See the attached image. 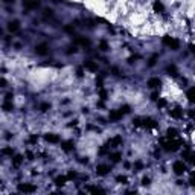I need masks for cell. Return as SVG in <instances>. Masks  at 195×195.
<instances>
[{
  "mask_svg": "<svg viewBox=\"0 0 195 195\" xmlns=\"http://www.w3.org/2000/svg\"><path fill=\"white\" fill-rule=\"evenodd\" d=\"M111 160H113V162H119V160H120V154H119V153H117V154H113V156H111Z\"/></svg>",
  "mask_w": 195,
  "mask_h": 195,
  "instance_id": "22",
  "label": "cell"
},
{
  "mask_svg": "<svg viewBox=\"0 0 195 195\" xmlns=\"http://www.w3.org/2000/svg\"><path fill=\"white\" fill-rule=\"evenodd\" d=\"M160 84H162V81L158 78H151L148 81V87H151V88H156V87H158Z\"/></svg>",
  "mask_w": 195,
  "mask_h": 195,
  "instance_id": "5",
  "label": "cell"
},
{
  "mask_svg": "<svg viewBox=\"0 0 195 195\" xmlns=\"http://www.w3.org/2000/svg\"><path fill=\"white\" fill-rule=\"evenodd\" d=\"M177 136V130L175 128H169V130H168V137H169V139H174Z\"/></svg>",
  "mask_w": 195,
  "mask_h": 195,
  "instance_id": "16",
  "label": "cell"
},
{
  "mask_svg": "<svg viewBox=\"0 0 195 195\" xmlns=\"http://www.w3.org/2000/svg\"><path fill=\"white\" fill-rule=\"evenodd\" d=\"M154 9H156L158 14H163V11H165V6L162 5V2H158V0H157V2L154 3Z\"/></svg>",
  "mask_w": 195,
  "mask_h": 195,
  "instance_id": "12",
  "label": "cell"
},
{
  "mask_svg": "<svg viewBox=\"0 0 195 195\" xmlns=\"http://www.w3.org/2000/svg\"><path fill=\"white\" fill-rule=\"evenodd\" d=\"M120 143H122V140H120L119 137H114V139H111V140L108 142V145H110L111 148H116V146H117V145H120Z\"/></svg>",
  "mask_w": 195,
  "mask_h": 195,
  "instance_id": "13",
  "label": "cell"
},
{
  "mask_svg": "<svg viewBox=\"0 0 195 195\" xmlns=\"http://www.w3.org/2000/svg\"><path fill=\"white\" fill-rule=\"evenodd\" d=\"M108 171H110V166H107V165H99L96 168V172L99 174V175H105V174H108Z\"/></svg>",
  "mask_w": 195,
  "mask_h": 195,
  "instance_id": "3",
  "label": "cell"
},
{
  "mask_svg": "<svg viewBox=\"0 0 195 195\" xmlns=\"http://www.w3.org/2000/svg\"><path fill=\"white\" fill-rule=\"evenodd\" d=\"M46 140L50 142V143H58V142H59V137H58L57 134H47V136H46Z\"/></svg>",
  "mask_w": 195,
  "mask_h": 195,
  "instance_id": "10",
  "label": "cell"
},
{
  "mask_svg": "<svg viewBox=\"0 0 195 195\" xmlns=\"http://www.w3.org/2000/svg\"><path fill=\"white\" fill-rule=\"evenodd\" d=\"M73 146H72V142H66V143H63V149L64 151H70Z\"/></svg>",
  "mask_w": 195,
  "mask_h": 195,
  "instance_id": "18",
  "label": "cell"
},
{
  "mask_svg": "<svg viewBox=\"0 0 195 195\" xmlns=\"http://www.w3.org/2000/svg\"><path fill=\"white\" fill-rule=\"evenodd\" d=\"M3 110H5V111H12V110H14V105H12L9 101H8V102L3 104Z\"/></svg>",
  "mask_w": 195,
  "mask_h": 195,
  "instance_id": "15",
  "label": "cell"
},
{
  "mask_svg": "<svg viewBox=\"0 0 195 195\" xmlns=\"http://www.w3.org/2000/svg\"><path fill=\"white\" fill-rule=\"evenodd\" d=\"M19 28H20V23L17 21V20H14V21H9V24H8V29H9L11 32L19 31Z\"/></svg>",
  "mask_w": 195,
  "mask_h": 195,
  "instance_id": "8",
  "label": "cell"
},
{
  "mask_svg": "<svg viewBox=\"0 0 195 195\" xmlns=\"http://www.w3.org/2000/svg\"><path fill=\"white\" fill-rule=\"evenodd\" d=\"M19 191H21V192H34L35 188H34L32 184L24 183V184H20V186H19Z\"/></svg>",
  "mask_w": 195,
  "mask_h": 195,
  "instance_id": "4",
  "label": "cell"
},
{
  "mask_svg": "<svg viewBox=\"0 0 195 195\" xmlns=\"http://www.w3.org/2000/svg\"><path fill=\"white\" fill-rule=\"evenodd\" d=\"M3 154H12V149H11V148H6V149H3Z\"/></svg>",
  "mask_w": 195,
  "mask_h": 195,
  "instance_id": "24",
  "label": "cell"
},
{
  "mask_svg": "<svg viewBox=\"0 0 195 195\" xmlns=\"http://www.w3.org/2000/svg\"><path fill=\"white\" fill-rule=\"evenodd\" d=\"M163 41H165V44H168V46H169L171 49H174V50H175V49H178V41L174 40L172 37H166Z\"/></svg>",
  "mask_w": 195,
  "mask_h": 195,
  "instance_id": "1",
  "label": "cell"
},
{
  "mask_svg": "<svg viewBox=\"0 0 195 195\" xmlns=\"http://www.w3.org/2000/svg\"><path fill=\"white\" fill-rule=\"evenodd\" d=\"M169 114H171L172 117L178 119V117H181V116H183V111H181L180 108H175V110H171V111H169Z\"/></svg>",
  "mask_w": 195,
  "mask_h": 195,
  "instance_id": "11",
  "label": "cell"
},
{
  "mask_svg": "<svg viewBox=\"0 0 195 195\" xmlns=\"http://www.w3.org/2000/svg\"><path fill=\"white\" fill-rule=\"evenodd\" d=\"M122 116H123V113L119 110V111H111L110 113V120H119V119H122Z\"/></svg>",
  "mask_w": 195,
  "mask_h": 195,
  "instance_id": "7",
  "label": "cell"
},
{
  "mask_svg": "<svg viewBox=\"0 0 195 195\" xmlns=\"http://www.w3.org/2000/svg\"><path fill=\"white\" fill-rule=\"evenodd\" d=\"M35 52H37L38 55H46L47 54V46L46 44H40V46L35 47Z\"/></svg>",
  "mask_w": 195,
  "mask_h": 195,
  "instance_id": "6",
  "label": "cell"
},
{
  "mask_svg": "<svg viewBox=\"0 0 195 195\" xmlns=\"http://www.w3.org/2000/svg\"><path fill=\"white\" fill-rule=\"evenodd\" d=\"M186 95H188V99H189V101H192V99H194V98H192V96H194V87H191Z\"/></svg>",
  "mask_w": 195,
  "mask_h": 195,
  "instance_id": "19",
  "label": "cell"
},
{
  "mask_svg": "<svg viewBox=\"0 0 195 195\" xmlns=\"http://www.w3.org/2000/svg\"><path fill=\"white\" fill-rule=\"evenodd\" d=\"M66 181H67V177H57L55 178V184H58V186H63V184H66Z\"/></svg>",
  "mask_w": 195,
  "mask_h": 195,
  "instance_id": "14",
  "label": "cell"
},
{
  "mask_svg": "<svg viewBox=\"0 0 195 195\" xmlns=\"http://www.w3.org/2000/svg\"><path fill=\"white\" fill-rule=\"evenodd\" d=\"M99 47H101V50H108V44L105 43V41H102V43L99 44Z\"/></svg>",
  "mask_w": 195,
  "mask_h": 195,
  "instance_id": "21",
  "label": "cell"
},
{
  "mask_svg": "<svg viewBox=\"0 0 195 195\" xmlns=\"http://www.w3.org/2000/svg\"><path fill=\"white\" fill-rule=\"evenodd\" d=\"M174 171H175V174H183V172L186 171L184 163H183V162H177V163H174Z\"/></svg>",
  "mask_w": 195,
  "mask_h": 195,
  "instance_id": "2",
  "label": "cell"
},
{
  "mask_svg": "<svg viewBox=\"0 0 195 195\" xmlns=\"http://www.w3.org/2000/svg\"><path fill=\"white\" fill-rule=\"evenodd\" d=\"M5 84H6L5 79H0V87H5Z\"/></svg>",
  "mask_w": 195,
  "mask_h": 195,
  "instance_id": "26",
  "label": "cell"
},
{
  "mask_svg": "<svg viewBox=\"0 0 195 195\" xmlns=\"http://www.w3.org/2000/svg\"><path fill=\"white\" fill-rule=\"evenodd\" d=\"M49 107H50L49 104H41V107H40V108H41V111H47V110H49Z\"/></svg>",
  "mask_w": 195,
  "mask_h": 195,
  "instance_id": "23",
  "label": "cell"
},
{
  "mask_svg": "<svg viewBox=\"0 0 195 195\" xmlns=\"http://www.w3.org/2000/svg\"><path fill=\"white\" fill-rule=\"evenodd\" d=\"M40 3L38 2H24V6L26 8H37Z\"/></svg>",
  "mask_w": 195,
  "mask_h": 195,
  "instance_id": "17",
  "label": "cell"
},
{
  "mask_svg": "<svg viewBox=\"0 0 195 195\" xmlns=\"http://www.w3.org/2000/svg\"><path fill=\"white\" fill-rule=\"evenodd\" d=\"M142 183H143V184H149V178H143V180H142Z\"/></svg>",
  "mask_w": 195,
  "mask_h": 195,
  "instance_id": "27",
  "label": "cell"
},
{
  "mask_svg": "<svg viewBox=\"0 0 195 195\" xmlns=\"http://www.w3.org/2000/svg\"><path fill=\"white\" fill-rule=\"evenodd\" d=\"M21 160H23V157H21V156H17V157L14 158V165H15V166H17V165H20Z\"/></svg>",
  "mask_w": 195,
  "mask_h": 195,
  "instance_id": "20",
  "label": "cell"
},
{
  "mask_svg": "<svg viewBox=\"0 0 195 195\" xmlns=\"http://www.w3.org/2000/svg\"><path fill=\"white\" fill-rule=\"evenodd\" d=\"M117 181H122V183H127V178H125V177H117Z\"/></svg>",
  "mask_w": 195,
  "mask_h": 195,
  "instance_id": "25",
  "label": "cell"
},
{
  "mask_svg": "<svg viewBox=\"0 0 195 195\" xmlns=\"http://www.w3.org/2000/svg\"><path fill=\"white\" fill-rule=\"evenodd\" d=\"M85 69L87 70H90V72H96V70H98V66L95 64V63H92V61H85Z\"/></svg>",
  "mask_w": 195,
  "mask_h": 195,
  "instance_id": "9",
  "label": "cell"
}]
</instances>
